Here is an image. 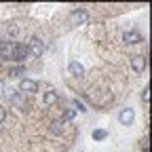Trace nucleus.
<instances>
[{"label":"nucleus","instance_id":"1","mask_svg":"<svg viewBox=\"0 0 152 152\" xmlns=\"http://www.w3.org/2000/svg\"><path fill=\"white\" fill-rule=\"evenodd\" d=\"M38 85L36 80H30V78H23L21 83H19V93H36Z\"/></svg>","mask_w":152,"mask_h":152},{"label":"nucleus","instance_id":"2","mask_svg":"<svg viewBox=\"0 0 152 152\" xmlns=\"http://www.w3.org/2000/svg\"><path fill=\"white\" fill-rule=\"evenodd\" d=\"M133 118H135V114H133V110H131V108H125V110H121V114H118L121 125H131V123H133Z\"/></svg>","mask_w":152,"mask_h":152},{"label":"nucleus","instance_id":"3","mask_svg":"<svg viewBox=\"0 0 152 152\" xmlns=\"http://www.w3.org/2000/svg\"><path fill=\"white\" fill-rule=\"evenodd\" d=\"M11 104L13 106H17V108H26V99H23V93H19V91H13L11 95Z\"/></svg>","mask_w":152,"mask_h":152},{"label":"nucleus","instance_id":"4","mask_svg":"<svg viewBox=\"0 0 152 152\" xmlns=\"http://www.w3.org/2000/svg\"><path fill=\"white\" fill-rule=\"evenodd\" d=\"M30 51H32L36 57H40V55L45 53V45L38 40V38H32V42H30Z\"/></svg>","mask_w":152,"mask_h":152},{"label":"nucleus","instance_id":"5","mask_svg":"<svg viewBox=\"0 0 152 152\" xmlns=\"http://www.w3.org/2000/svg\"><path fill=\"white\" fill-rule=\"evenodd\" d=\"M26 55H28V49H26V47L13 45V55H11V59H17V61H21Z\"/></svg>","mask_w":152,"mask_h":152},{"label":"nucleus","instance_id":"6","mask_svg":"<svg viewBox=\"0 0 152 152\" xmlns=\"http://www.w3.org/2000/svg\"><path fill=\"white\" fill-rule=\"evenodd\" d=\"M123 40H125L127 45H137V42H142V36H140L137 32H125Z\"/></svg>","mask_w":152,"mask_h":152},{"label":"nucleus","instance_id":"7","mask_svg":"<svg viewBox=\"0 0 152 152\" xmlns=\"http://www.w3.org/2000/svg\"><path fill=\"white\" fill-rule=\"evenodd\" d=\"M87 19H89V15H87V11H83V9H80V11H74V13H72V21H74L76 26L85 23Z\"/></svg>","mask_w":152,"mask_h":152},{"label":"nucleus","instance_id":"8","mask_svg":"<svg viewBox=\"0 0 152 152\" xmlns=\"http://www.w3.org/2000/svg\"><path fill=\"white\" fill-rule=\"evenodd\" d=\"M131 66H133V70H135V72H144V70H146V59H144V57H133V59H131Z\"/></svg>","mask_w":152,"mask_h":152},{"label":"nucleus","instance_id":"9","mask_svg":"<svg viewBox=\"0 0 152 152\" xmlns=\"http://www.w3.org/2000/svg\"><path fill=\"white\" fill-rule=\"evenodd\" d=\"M11 55H13V45H9V42H0V57L11 59Z\"/></svg>","mask_w":152,"mask_h":152},{"label":"nucleus","instance_id":"10","mask_svg":"<svg viewBox=\"0 0 152 152\" xmlns=\"http://www.w3.org/2000/svg\"><path fill=\"white\" fill-rule=\"evenodd\" d=\"M68 70H70L72 76H83V74H85V68H83L78 61H72V64L68 66Z\"/></svg>","mask_w":152,"mask_h":152},{"label":"nucleus","instance_id":"11","mask_svg":"<svg viewBox=\"0 0 152 152\" xmlns=\"http://www.w3.org/2000/svg\"><path fill=\"white\" fill-rule=\"evenodd\" d=\"M55 102H57V93L49 91V93H45V95H42V104H45V106H53Z\"/></svg>","mask_w":152,"mask_h":152},{"label":"nucleus","instance_id":"12","mask_svg":"<svg viewBox=\"0 0 152 152\" xmlns=\"http://www.w3.org/2000/svg\"><path fill=\"white\" fill-rule=\"evenodd\" d=\"M106 135H108L106 129H95V131H93V140H97V142H102Z\"/></svg>","mask_w":152,"mask_h":152},{"label":"nucleus","instance_id":"13","mask_svg":"<svg viewBox=\"0 0 152 152\" xmlns=\"http://www.w3.org/2000/svg\"><path fill=\"white\" fill-rule=\"evenodd\" d=\"M61 127H64L61 121H53L51 123V133H61Z\"/></svg>","mask_w":152,"mask_h":152},{"label":"nucleus","instance_id":"14","mask_svg":"<svg viewBox=\"0 0 152 152\" xmlns=\"http://www.w3.org/2000/svg\"><path fill=\"white\" fill-rule=\"evenodd\" d=\"M7 32H9V36H17V34H19V28H17V26H9Z\"/></svg>","mask_w":152,"mask_h":152},{"label":"nucleus","instance_id":"15","mask_svg":"<svg viewBox=\"0 0 152 152\" xmlns=\"http://www.w3.org/2000/svg\"><path fill=\"white\" fill-rule=\"evenodd\" d=\"M4 118H7V110H4L2 106H0V123H2Z\"/></svg>","mask_w":152,"mask_h":152},{"label":"nucleus","instance_id":"16","mask_svg":"<svg viewBox=\"0 0 152 152\" xmlns=\"http://www.w3.org/2000/svg\"><path fill=\"white\" fill-rule=\"evenodd\" d=\"M11 74H13V76H21V74H23V68H15Z\"/></svg>","mask_w":152,"mask_h":152},{"label":"nucleus","instance_id":"17","mask_svg":"<svg viewBox=\"0 0 152 152\" xmlns=\"http://www.w3.org/2000/svg\"><path fill=\"white\" fill-rule=\"evenodd\" d=\"M142 97H144V102H148V97H150V89H148V87L144 89V93H142Z\"/></svg>","mask_w":152,"mask_h":152},{"label":"nucleus","instance_id":"18","mask_svg":"<svg viewBox=\"0 0 152 152\" xmlns=\"http://www.w3.org/2000/svg\"><path fill=\"white\" fill-rule=\"evenodd\" d=\"M74 104H76V106H78V110H80V112H87V108H85V104H83V102H78V99H76Z\"/></svg>","mask_w":152,"mask_h":152},{"label":"nucleus","instance_id":"19","mask_svg":"<svg viewBox=\"0 0 152 152\" xmlns=\"http://www.w3.org/2000/svg\"><path fill=\"white\" fill-rule=\"evenodd\" d=\"M2 93H4V83L0 80V95H2Z\"/></svg>","mask_w":152,"mask_h":152}]
</instances>
